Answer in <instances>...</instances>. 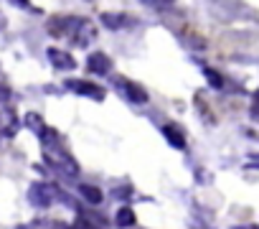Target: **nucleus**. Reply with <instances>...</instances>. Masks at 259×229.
Segmentation results:
<instances>
[{
  "label": "nucleus",
  "instance_id": "nucleus-12",
  "mask_svg": "<svg viewBox=\"0 0 259 229\" xmlns=\"http://www.w3.org/2000/svg\"><path fill=\"white\" fill-rule=\"evenodd\" d=\"M203 77L208 79V87H211V89H221V87H224V77H221L216 69H211V66H203Z\"/></svg>",
  "mask_w": 259,
  "mask_h": 229
},
{
  "label": "nucleus",
  "instance_id": "nucleus-4",
  "mask_svg": "<svg viewBox=\"0 0 259 229\" xmlns=\"http://www.w3.org/2000/svg\"><path fill=\"white\" fill-rule=\"evenodd\" d=\"M66 89H71V92H76V94H84V97H89V99H97V102H102V99L107 97V92H104L102 87H97V84H92V82H81V79H66Z\"/></svg>",
  "mask_w": 259,
  "mask_h": 229
},
{
  "label": "nucleus",
  "instance_id": "nucleus-13",
  "mask_svg": "<svg viewBox=\"0 0 259 229\" xmlns=\"http://www.w3.org/2000/svg\"><path fill=\"white\" fill-rule=\"evenodd\" d=\"M26 125H28L33 133H38V135L46 130V125H44V120H41V114H36V112H28V114H26Z\"/></svg>",
  "mask_w": 259,
  "mask_h": 229
},
{
  "label": "nucleus",
  "instance_id": "nucleus-15",
  "mask_svg": "<svg viewBox=\"0 0 259 229\" xmlns=\"http://www.w3.org/2000/svg\"><path fill=\"white\" fill-rule=\"evenodd\" d=\"M0 99H3V102H8V99H11V92H8L6 87H0Z\"/></svg>",
  "mask_w": 259,
  "mask_h": 229
},
{
  "label": "nucleus",
  "instance_id": "nucleus-3",
  "mask_svg": "<svg viewBox=\"0 0 259 229\" xmlns=\"http://www.w3.org/2000/svg\"><path fill=\"white\" fill-rule=\"evenodd\" d=\"M56 196H59V188L51 186V183H44V181H38V183H33V186L28 188V201H31L33 206H38V209L51 206V204L56 201Z\"/></svg>",
  "mask_w": 259,
  "mask_h": 229
},
{
  "label": "nucleus",
  "instance_id": "nucleus-2",
  "mask_svg": "<svg viewBox=\"0 0 259 229\" xmlns=\"http://www.w3.org/2000/svg\"><path fill=\"white\" fill-rule=\"evenodd\" d=\"M69 39L76 44V46H89L94 39H97V26L89 21V18H74L71 21V28H69Z\"/></svg>",
  "mask_w": 259,
  "mask_h": 229
},
{
  "label": "nucleus",
  "instance_id": "nucleus-11",
  "mask_svg": "<svg viewBox=\"0 0 259 229\" xmlns=\"http://www.w3.org/2000/svg\"><path fill=\"white\" fill-rule=\"evenodd\" d=\"M76 191L84 196V201H89V204H102V191L97 188V186H89V183H79L76 186Z\"/></svg>",
  "mask_w": 259,
  "mask_h": 229
},
{
  "label": "nucleus",
  "instance_id": "nucleus-1",
  "mask_svg": "<svg viewBox=\"0 0 259 229\" xmlns=\"http://www.w3.org/2000/svg\"><path fill=\"white\" fill-rule=\"evenodd\" d=\"M44 153H46V161L54 166V168H59L61 173H66V176H76L79 173V166H76V161L59 145V143H51V145H44Z\"/></svg>",
  "mask_w": 259,
  "mask_h": 229
},
{
  "label": "nucleus",
  "instance_id": "nucleus-6",
  "mask_svg": "<svg viewBox=\"0 0 259 229\" xmlns=\"http://www.w3.org/2000/svg\"><path fill=\"white\" fill-rule=\"evenodd\" d=\"M46 56H49V59H51V64H54L56 69H61V71H71V69L76 66V59H74L69 51H64V49L51 46V49L46 51Z\"/></svg>",
  "mask_w": 259,
  "mask_h": 229
},
{
  "label": "nucleus",
  "instance_id": "nucleus-14",
  "mask_svg": "<svg viewBox=\"0 0 259 229\" xmlns=\"http://www.w3.org/2000/svg\"><path fill=\"white\" fill-rule=\"evenodd\" d=\"M16 229H49V224H46V219H38V221H33V226H16Z\"/></svg>",
  "mask_w": 259,
  "mask_h": 229
},
{
  "label": "nucleus",
  "instance_id": "nucleus-17",
  "mask_svg": "<svg viewBox=\"0 0 259 229\" xmlns=\"http://www.w3.org/2000/svg\"><path fill=\"white\" fill-rule=\"evenodd\" d=\"M0 28H3V26H0Z\"/></svg>",
  "mask_w": 259,
  "mask_h": 229
},
{
  "label": "nucleus",
  "instance_id": "nucleus-16",
  "mask_svg": "<svg viewBox=\"0 0 259 229\" xmlns=\"http://www.w3.org/2000/svg\"><path fill=\"white\" fill-rule=\"evenodd\" d=\"M234 229H256V226H234Z\"/></svg>",
  "mask_w": 259,
  "mask_h": 229
},
{
  "label": "nucleus",
  "instance_id": "nucleus-10",
  "mask_svg": "<svg viewBox=\"0 0 259 229\" xmlns=\"http://www.w3.org/2000/svg\"><path fill=\"white\" fill-rule=\"evenodd\" d=\"M102 23H104L109 31H119V28L130 26L127 16H119V13H104V16H102Z\"/></svg>",
  "mask_w": 259,
  "mask_h": 229
},
{
  "label": "nucleus",
  "instance_id": "nucleus-7",
  "mask_svg": "<svg viewBox=\"0 0 259 229\" xmlns=\"http://www.w3.org/2000/svg\"><path fill=\"white\" fill-rule=\"evenodd\" d=\"M87 69H89L92 74H97V77H104V74L112 71V59H109L107 54H102V51H94V54H89V59H87Z\"/></svg>",
  "mask_w": 259,
  "mask_h": 229
},
{
  "label": "nucleus",
  "instance_id": "nucleus-8",
  "mask_svg": "<svg viewBox=\"0 0 259 229\" xmlns=\"http://www.w3.org/2000/svg\"><path fill=\"white\" fill-rule=\"evenodd\" d=\"M163 138L168 140L170 148H178V150L186 148V135H183V130H178L176 125H165V128H163Z\"/></svg>",
  "mask_w": 259,
  "mask_h": 229
},
{
  "label": "nucleus",
  "instance_id": "nucleus-9",
  "mask_svg": "<svg viewBox=\"0 0 259 229\" xmlns=\"http://www.w3.org/2000/svg\"><path fill=\"white\" fill-rule=\"evenodd\" d=\"M114 224L122 226V229H130V226L135 224V211L130 209V206H119V209L114 211Z\"/></svg>",
  "mask_w": 259,
  "mask_h": 229
},
{
  "label": "nucleus",
  "instance_id": "nucleus-5",
  "mask_svg": "<svg viewBox=\"0 0 259 229\" xmlns=\"http://www.w3.org/2000/svg\"><path fill=\"white\" fill-rule=\"evenodd\" d=\"M114 84H119L122 87V92H124V97L133 102V104H148V92L143 89V87H138L135 82H127V79H114Z\"/></svg>",
  "mask_w": 259,
  "mask_h": 229
}]
</instances>
